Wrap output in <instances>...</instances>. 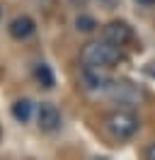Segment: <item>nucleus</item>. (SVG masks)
I'll use <instances>...</instances> for the list:
<instances>
[{"label":"nucleus","mask_w":155,"mask_h":160,"mask_svg":"<svg viewBox=\"0 0 155 160\" xmlns=\"http://www.w3.org/2000/svg\"><path fill=\"white\" fill-rule=\"evenodd\" d=\"M121 61V49L109 44V41L99 39V41H87L80 49V63L82 68H95V70H104L112 68Z\"/></svg>","instance_id":"f257e3e1"},{"label":"nucleus","mask_w":155,"mask_h":160,"mask_svg":"<svg viewBox=\"0 0 155 160\" xmlns=\"http://www.w3.org/2000/svg\"><path fill=\"white\" fill-rule=\"evenodd\" d=\"M138 117H136L131 109H114L104 117V129L107 133L116 141H128L136 136L138 131Z\"/></svg>","instance_id":"f03ea898"},{"label":"nucleus","mask_w":155,"mask_h":160,"mask_svg":"<svg viewBox=\"0 0 155 160\" xmlns=\"http://www.w3.org/2000/svg\"><path fill=\"white\" fill-rule=\"evenodd\" d=\"M102 39L121 49V46H126L128 41L133 39V29H131L128 22H124V20H112L102 27Z\"/></svg>","instance_id":"7ed1b4c3"},{"label":"nucleus","mask_w":155,"mask_h":160,"mask_svg":"<svg viewBox=\"0 0 155 160\" xmlns=\"http://www.w3.org/2000/svg\"><path fill=\"white\" fill-rule=\"evenodd\" d=\"M107 92H109V97L116 102H121V104H133L143 97V92L136 88L133 82H128V80H112L109 85H107Z\"/></svg>","instance_id":"20e7f679"},{"label":"nucleus","mask_w":155,"mask_h":160,"mask_svg":"<svg viewBox=\"0 0 155 160\" xmlns=\"http://www.w3.org/2000/svg\"><path fill=\"white\" fill-rule=\"evenodd\" d=\"M37 126L44 133H53L61 129V112L56 109V104L51 102H41L37 109Z\"/></svg>","instance_id":"39448f33"},{"label":"nucleus","mask_w":155,"mask_h":160,"mask_svg":"<svg viewBox=\"0 0 155 160\" xmlns=\"http://www.w3.org/2000/svg\"><path fill=\"white\" fill-rule=\"evenodd\" d=\"M8 32H10V37H12V39L24 41V39H29V37H32V34L37 32V22L32 20L29 15H17L15 20L10 22Z\"/></svg>","instance_id":"423d86ee"},{"label":"nucleus","mask_w":155,"mask_h":160,"mask_svg":"<svg viewBox=\"0 0 155 160\" xmlns=\"http://www.w3.org/2000/svg\"><path fill=\"white\" fill-rule=\"evenodd\" d=\"M82 82H85L87 90H107V85L112 82V80H107L99 70L95 68H85V73H82Z\"/></svg>","instance_id":"0eeeda50"},{"label":"nucleus","mask_w":155,"mask_h":160,"mask_svg":"<svg viewBox=\"0 0 155 160\" xmlns=\"http://www.w3.org/2000/svg\"><path fill=\"white\" fill-rule=\"evenodd\" d=\"M32 112H34V104H32V100H27V97H22V100H17L12 104V117H15L19 124H27V121L32 119Z\"/></svg>","instance_id":"6e6552de"},{"label":"nucleus","mask_w":155,"mask_h":160,"mask_svg":"<svg viewBox=\"0 0 155 160\" xmlns=\"http://www.w3.org/2000/svg\"><path fill=\"white\" fill-rule=\"evenodd\" d=\"M34 78H37V82L41 85V88H46V90H51V88L56 85L53 70H51L48 63H37V68H34Z\"/></svg>","instance_id":"1a4fd4ad"},{"label":"nucleus","mask_w":155,"mask_h":160,"mask_svg":"<svg viewBox=\"0 0 155 160\" xmlns=\"http://www.w3.org/2000/svg\"><path fill=\"white\" fill-rule=\"evenodd\" d=\"M75 27L80 32H92L97 27V22H95V17H90V15H78L75 17Z\"/></svg>","instance_id":"9d476101"},{"label":"nucleus","mask_w":155,"mask_h":160,"mask_svg":"<svg viewBox=\"0 0 155 160\" xmlns=\"http://www.w3.org/2000/svg\"><path fill=\"white\" fill-rule=\"evenodd\" d=\"M145 160H155V143L148 146V150H145Z\"/></svg>","instance_id":"9b49d317"},{"label":"nucleus","mask_w":155,"mask_h":160,"mask_svg":"<svg viewBox=\"0 0 155 160\" xmlns=\"http://www.w3.org/2000/svg\"><path fill=\"white\" fill-rule=\"evenodd\" d=\"M70 2H73V5H85L87 0H70Z\"/></svg>","instance_id":"f8f14e48"},{"label":"nucleus","mask_w":155,"mask_h":160,"mask_svg":"<svg viewBox=\"0 0 155 160\" xmlns=\"http://www.w3.org/2000/svg\"><path fill=\"white\" fill-rule=\"evenodd\" d=\"M138 2H143V5H155V0H138Z\"/></svg>","instance_id":"ddd939ff"},{"label":"nucleus","mask_w":155,"mask_h":160,"mask_svg":"<svg viewBox=\"0 0 155 160\" xmlns=\"http://www.w3.org/2000/svg\"><path fill=\"white\" fill-rule=\"evenodd\" d=\"M97 160H107V158H97Z\"/></svg>","instance_id":"4468645a"},{"label":"nucleus","mask_w":155,"mask_h":160,"mask_svg":"<svg viewBox=\"0 0 155 160\" xmlns=\"http://www.w3.org/2000/svg\"><path fill=\"white\" fill-rule=\"evenodd\" d=\"M0 15H2V12H0Z\"/></svg>","instance_id":"2eb2a0df"}]
</instances>
